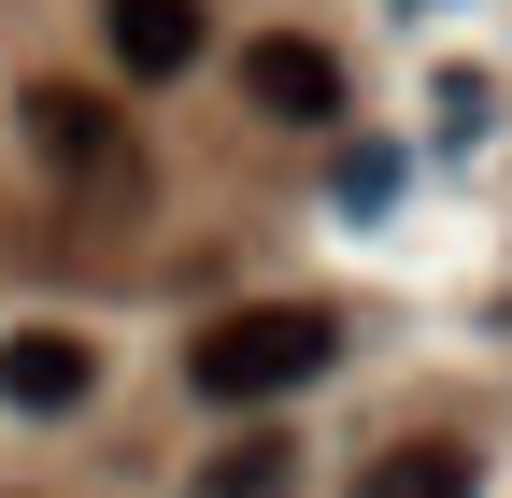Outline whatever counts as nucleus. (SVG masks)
Instances as JSON below:
<instances>
[{"label":"nucleus","mask_w":512,"mask_h":498,"mask_svg":"<svg viewBox=\"0 0 512 498\" xmlns=\"http://www.w3.org/2000/svg\"><path fill=\"white\" fill-rule=\"evenodd\" d=\"M328 314H313V299H242V314H214L200 342H185V370H200V399H285V385H313V370H328Z\"/></svg>","instance_id":"f257e3e1"},{"label":"nucleus","mask_w":512,"mask_h":498,"mask_svg":"<svg viewBox=\"0 0 512 498\" xmlns=\"http://www.w3.org/2000/svg\"><path fill=\"white\" fill-rule=\"evenodd\" d=\"M15 129H29V157L72 185L86 214H143V143H128V114H114L100 86H29Z\"/></svg>","instance_id":"f03ea898"},{"label":"nucleus","mask_w":512,"mask_h":498,"mask_svg":"<svg viewBox=\"0 0 512 498\" xmlns=\"http://www.w3.org/2000/svg\"><path fill=\"white\" fill-rule=\"evenodd\" d=\"M242 100L271 114V129H328V114H342V57L299 43V29H256L242 43Z\"/></svg>","instance_id":"7ed1b4c3"},{"label":"nucleus","mask_w":512,"mask_h":498,"mask_svg":"<svg viewBox=\"0 0 512 498\" xmlns=\"http://www.w3.org/2000/svg\"><path fill=\"white\" fill-rule=\"evenodd\" d=\"M100 43L128 86H171V72H200V0H100Z\"/></svg>","instance_id":"20e7f679"},{"label":"nucleus","mask_w":512,"mask_h":498,"mask_svg":"<svg viewBox=\"0 0 512 498\" xmlns=\"http://www.w3.org/2000/svg\"><path fill=\"white\" fill-rule=\"evenodd\" d=\"M86 385H100V356L72 328H15V342H0V399H15V413H86Z\"/></svg>","instance_id":"39448f33"},{"label":"nucleus","mask_w":512,"mask_h":498,"mask_svg":"<svg viewBox=\"0 0 512 498\" xmlns=\"http://www.w3.org/2000/svg\"><path fill=\"white\" fill-rule=\"evenodd\" d=\"M299 484V442H285V427H242V442L200 470V498H285Z\"/></svg>","instance_id":"423d86ee"},{"label":"nucleus","mask_w":512,"mask_h":498,"mask_svg":"<svg viewBox=\"0 0 512 498\" xmlns=\"http://www.w3.org/2000/svg\"><path fill=\"white\" fill-rule=\"evenodd\" d=\"M470 484H484L470 442H399V456L370 470V498H470Z\"/></svg>","instance_id":"0eeeda50"},{"label":"nucleus","mask_w":512,"mask_h":498,"mask_svg":"<svg viewBox=\"0 0 512 498\" xmlns=\"http://www.w3.org/2000/svg\"><path fill=\"white\" fill-rule=\"evenodd\" d=\"M384 200H399V157L356 143V157H342V214H384Z\"/></svg>","instance_id":"6e6552de"},{"label":"nucleus","mask_w":512,"mask_h":498,"mask_svg":"<svg viewBox=\"0 0 512 498\" xmlns=\"http://www.w3.org/2000/svg\"><path fill=\"white\" fill-rule=\"evenodd\" d=\"M484 114H498V86H484V72H441V129H456V143H470V129H484Z\"/></svg>","instance_id":"1a4fd4ad"}]
</instances>
